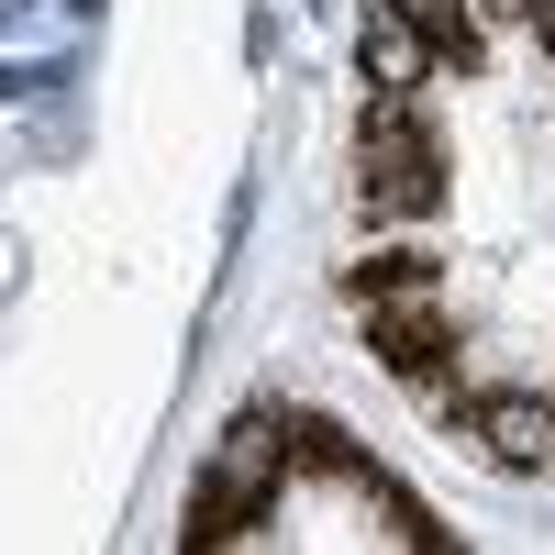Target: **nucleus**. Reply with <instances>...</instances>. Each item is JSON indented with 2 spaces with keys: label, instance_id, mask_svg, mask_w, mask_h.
Wrapping results in <instances>:
<instances>
[{
  "label": "nucleus",
  "instance_id": "4",
  "mask_svg": "<svg viewBox=\"0 0 555 555\" xmlns=\"http://www.w3.org/2000/svg\"><path fill=\"white\" fill-rule=\"evenodd\" d=\"M467 434L489 444V467H512V478L555 467V400H533V389H500V400H478V411H467Z\"/></svg>",
  "mask_w": 555,
  "mask_h": 555
},
{
  "label": "nucleus",
  "instance_id": "6",
  "mask_svg": "<svg viewBox=\"0 0 555 555\" xmlns=\"http://www.w3.org/2000/svg\"><path fill=\"white\" fill-rule=\"evenodd\" d=\"M389 12L434 44V67H467L478 56V0H389Z\"/></svg>",
  "mask_w": 555,
  "mask_h": 555
},
{
  "label": "nucleus",
  "instance_id": "8",
  "mask_svg": "<svg viewBox=\"0 0 555 555\" xmlns=\"http://www.w3.org/2000/svg\"><path fill=\"white\" fill-rule=\"evenodd\" d=\"M478 23H533V0H478Z\"/></svg>",
  "mask_w": 555,
  "mask_h": 555
},
{
  "label": "nucleus",
  "instance_id": "10",
  "mask_svg": "<svg viewBox=\"0 0 555 555\" xmlns=\"http://www.w3.org/2000/svg\"><path fill=\"white\" fill-rule=\"evenodd\" d=\"M533 23H544V44H555V0H533Z\"/></svg>",
  "mask_w": 555,
  "mask_h": 555
},
{
  "label": "nucleus",
  "instance_id": "3",
  "mask_svg": "<svg viewBox=\"0 0 555 555\" xmlns=\"http://www.w3.org/2000/svg\"><path fill=\"white\" fill-rule=\"evenodd\" d=\"M356 300H366V345L400 378H434L444 366V278L434 267H378V278H356Z\"/></svg>",
  "mask_w": 555,
  "mask_h": 555
},
{
  "label": "nucleus",
  "instance_id": "9",
  "mask_svg": "<svg viewBox=\"0 0 555 555\" xmlns=\"http://www.w3.org/2000/svg\"><path fill=\"white\" fill-rule=\"evenodd\" d=\"M56 12H67V23H101V12H112V0H56Z\"/></svg>",
  "mask_w": 555,
  "mask_h": 555
},
{
  "label": "nucleus",
  "instance_id": "7",
  "mask_svg": "<svg viewBox=\"0 0 555 555\" xmlns=\"http://www.w3.org/2000/svg\"><path fill=\"white\" fill-rule=\"evenodd\" d=\"M67 78H78V56H23V67H0V112H12V101H56Z\"/></svg>",
  "mask_w": 555,
  "mask_h": 555
},
{
  "label": "nucleus",
  "instance_id": "2",
  "mask_svg": "<svg viewBox=\"0 0 555 555\" xmlns=\"http://www.w3.org/2000/svg\"><path fill=\"white\" fill-rule=\"evenodd\" d=\"M356 201L378 211V222H423L444 201V156H434V133L411 122V101H378L356 133Z\"/></svg>",
  "mask_w": 555,
  "mask_h": 555
},
{
  "label": "nucleus",
  "instance_id": "1",
  "mask_svg": "<svg viewBox=\"0 0 555 555\" xmlns=\"http://www.w3.org/2000/svg\"><path fill=\"white\" fill-rule=\"evenodd\" d=\"M278 478H289V423H278V411H245V423L211 444L201 489H190V544L256 533V512H278Z\"/></svg>",
  "mask_w": 555,
  "mask_h": 555
},
{
  "label": "nucleus",
  "instance_id": "5",
  "mask_svg": "<svg viewBox=\"0 0 555 555\" xmlns=\"http://www.w3.org/2000/svg\"><path fill=\"white\" fill-rule=\"evenodd\" d=\"M356 67H366V89H378V101H411V89L434 78V44L411 34L389 0H366V34H356Z\"/></svg>",
  "mask_w": 555,
  "mask_h": 555
}]
</instances>
